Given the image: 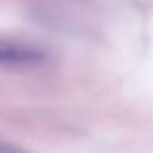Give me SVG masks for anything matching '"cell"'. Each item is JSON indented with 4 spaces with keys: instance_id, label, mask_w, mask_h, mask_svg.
Listing matches in <instances>:
<instances>
[{
    "instance_id": "obj_1",
    "label": "cell",
    "mask_w": 153,
    "mask_h": 153,
    "mask_svg": "<svg viewBox=\"0 0 153 153\" xmlns=\"http://www.w3.org/2000/svg\"><path fill=\"white\" fill-rule=\"evenodd\" d=\"M46 57L38 48L15 44V42H2L0 40V65H13V67H34L42 63Z\"/></svg>"
},
{
    "instance_id": "obj_2",
    "label": "cell",
    "mask_w": 153,
    "mask_h": 153,
    "mask_svg": "<svg viewBox=\"0 0 153 153\" xmlns=\"http://www.w3.org/2000/svg\"><path fill=\"white\" fill-rule=\"evenodd\" d=\"M0 153H21V151H17V149H13V147H4V145H0Z\"/></svg>"
}]
</instances>
